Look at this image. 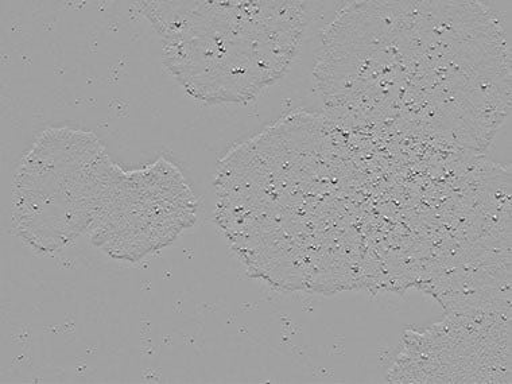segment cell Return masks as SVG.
<instances>
[{
  "instance_id": "7a4b0ae2",
  "label": "cell",
  "mask_w": 512,
  "mask_h": 384,
  "mask_svg": "<svg viewBox=\"0 0 512 384\" xmlns=\"http://www.w3.org/2000/svg\"><path fill=\"white\" fill-rule=\"evenodd\" d=\"M118 170L96 135L73 128L46 130L14 178L13 221L19 238L53 254L88 234Z\"/></svg>"
},
{
  "instance_id": "6da1fadb",
  "label": "cell",
  "mask_w": 512,
  "mask_h": 384,
  "mask_svg": "<svg viewBox=\"0 0 512 384\" xmlns=\"http://www.w3.org/2000/svg\"><path fill=\"white\" fill-rule=\"evenodd\" d=\"M165 65L192 98L243 103L285 75L301 45L304 3H143Z\"/></svg>"
},
{
  "instance_id": "3957f363",
  "label": "cell",
  "mask_w": 512,
  "mask_h": 384,
  "mask_svg": "<svg viewBox=\"0 0 512 384\" xmlns=\"http://www.w3.org/2000/svg\"><path fill=\"white\" fill-rule=\"evenodd\" d=\"M199 201L168 159L118 170L110 195L88 236L112 259L138 262L172 244L195 224Z\"/></svg>"
}]
</instances>
